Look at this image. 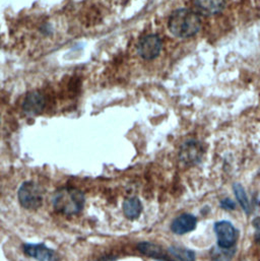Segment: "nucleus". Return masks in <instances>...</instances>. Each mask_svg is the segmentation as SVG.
<instances>
[{
  "instance_id": "f257e3e1",
  "label": "nucleus",
  "mask_w": 260,
  "mask_h": 261,
  "mask_svg": "<svg viewBox=\"0 0 260 261\" xmlns=\"http://www.w3.org/2000/svg\"><path fill=\"white\" fill-rule=\"evenodd\" d=\"M201 28V19L190 9H177L169 18V30L178 38H189L196 35Z\"/></svg>"
},
{
  "instance_id": "f03ea898",
  "label": "nucleus",
  "mask_w": 260,
  "mask_h": 261,
  "mask_svg": "<svg viewBox=\"0 0 260 261\" xmlns=\"http://www.w3.org/2000/svg\"><path fill=\"white\" fill-rule=\"evenodd\" d=\"M52 203L57 213L65 216H74L84 210L86 197L76 188L64 187L55 192Z\"/></svg>"
},
{
  "instance_id": "7ed1b4c3",
  "label": "nucleus",
  "mask_w": 260,
  "mask_h": 261,
  "mask_svg": "<svg viewBox=\"0 0 260 261\" xmlns=\"http://www.w3.org/2000/svg\"><path fill=\"white\" fill-rule=\"evenodd\" d=\"M19 204L30 211L38 210L43 203V189L34 181L23 182L17 192Z\"/></svg>"
},
{
  "instance_id": "20e7f679",
  "label": "nucleus",
  "mask_w": 260,
  "mask_h": 261,
  "mask_svg": "<svg viewBox=\"0 0 260 261\" xmlns=\"http://www.w3.org/2000/svg\"><path fill=\"white\" fill-rule=\"evenodd\" d=\"M162 50V41L157 35H148L140 40L137 51L141 58L151 60L159 56Z\"/></svg>"
},
{
  "instance_id": "39448f33",
  "label": "nucleus",
  "mask_w": 260,
  "mask_h": 261,
  "mask_svg": "<svg viewBox=\"0 0 260 261\" xmlns=\"http://www.w3.org/2000/svg\"><path fill=\"white\" fill-rule=\"evenodd\" d=\"M218 238V245L221 248L229 249L236 243V229L228 221H220L215 225Z\"/></svg>"
},
{
  "instance_id": "423d86ee",
  "label": "nucleus",
  "mask_w": 260,
  "mask_h": 261,
  "mask_svg": "<svg viewBox=\"0 0 260 261\" xmlns=\"http://www.w3.org/2000/svg\"><path fill=\"white\" fill-rule=\"evenodd\" d=\"M23 253L38 261H59L58 254L44 244H24L22 246Z\"/></svg>"
},
{
  "instance_id": "0eeeda50",
  "label": "nucleus",
  "mask_w": 260,
  "mask_h": 261,
  "mask_svg": "<svg viewBox=\"0 0 260 261\" xmlns=\"http://www.w3.org/2000/svg\"><path fill=\"white\" fill-rule=\"evenodd\" d=\"M203 149L198 141L190 140L185 142L180 150V159L185 164H196L202 156Z\"/></svg>"
},
{
  "instance_id": "6e6552de",
  "label": "nucleus",
  "mask_w": 260,
  "mask_h": 261,
  "mask_svg": "<svg viewBox=\"0 0 260 261\" xmlns=\"http://www.w3.org/2000/svg\"><path fill=\"white\" fill-rule=\"evenodd\" d=\"M196 228V218L190 214L177 217L171 224V231L177 235H184Z\"/></svg>"
},
{
  "instance_id": "1a4fd4ad",
  "label": "nucleus",
  "mask_w": 260,
  "mask_h": 261,
  "mask_svg": "<svg viewBox=\"0 0 260 261\" xmlns=\"http://www.w3.org/2000/svg\"><path fill=\"white\" fill-rule=\"evenodd\" d=\"M44 108V99L43 97L37 93H31L27 96L23 102V110L27 114L36 115L40 113Z\"/></svg>"
},
{
  "instance_id": "9d476101",
  "label": "nucleus",
  "mask_w": 260,
  "mask_h": 261,
  "mask_svg": "<svg viewBox=\"0 0 260 261\" xmlns=\"http://www.w3.org/2000/svg\"><path fill=\"white\" fill-rule=\"evenodd\" d=\"M136 248L141 254H143L145 256L152 257V258H155L160 261H169L167 259L163 249L153 243L141 242V243L137 244Z\"/></svg>"
},
{
  "instance_id": "9b49d317",
  "label": "nucleus",
  "mask_w": 260,
  "mask_h": 261,
  "mask_svg": "<svg viewBox=\"0 0 260 261\" xmlns=\"http://www.w3.org/2000/svg\"><path fill=\"white\" fill-rule=\"evenodd\" d=\"M199 10L205 14H217L225 6V0H195Z\"/></svg>"
},
{
  "instance_id": "f8f14e48",
  "label": "nucleus",
  "mask_w": 260,
  "mask_h": 261,
  "mask_svg": "<svg viewBox=\"0 0 260 261\" xmlns=\"http://www.w3.org/2000/svg\"><path fill=\"white\" fill-rule=\"evenodd\" d=\"M142 212V204L137 197H130L123 202V213L129 220H136Z\"/></svg>"
},
{
  "instance_id": "ddd939ff",
  "label": "nucleus",
  "mask_w": 260,
  "mask_h": 261,
  "mask_svg": "<svg viewBox=\"0 0 260 261\" xmlns=\"http://www.w3.org/2000/svg\"><path fill=\"white\" fill-rule=\"evenodd\" d=\"M233 189H234V193H235L237 200L240 203L241 207L247 215H249L251 213V206H250V202H249V199H248V196L246 194L244 187L240 183H235L233 185Z\"/></svg>"
},
{
  "instance_id": "4468645a",
  "label": "nucleus",
  "mask_w": 260,
  "mask_h": 261,
  "mask_svg": "<svg viewBox=\"0 0 260 261\" xmlns=\"http://www.w3.org/2000/svg\"><path fill=\"white\" fill-rule=\"evenodd\" d=\"M169 252L180 261H195V253L192 250L179 247V246H171L169 248Z\"/></svg>"
},
{
  "instance_id": "2eb2a0df",
  "label": "nucleus",
  "mask_w": 260,
  "mask_h": 261,
  "mask_svg": "<svg viewBox=\"0 0 260 261\" xmlns=\"http://www.w3.org/2000/svg\"><path fill=\"white\" fill-rule=\"evenodd\" d=\"M221 205L223 208L225 210H234L235 208V203L233 200H231L230 198H226L221 202Z\"/></svg>"
}]
</instances>
